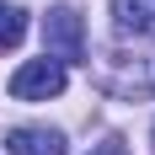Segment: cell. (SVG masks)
Here are the masks:
<instances>
[{
    "label": "cell",
    "mask_w": 155,
    "mask_h": 155,
    "mask_svg": "<svg viewBox=\"0 0 155 155\" xmlns=\"http://www.w3.org/2000/svg\"><path fill=\"white\" fill-rule=\"evenodd\" d=\"M64 80H70L64 64L43 54V59H27V64L11 75V96H16V102H48V96L64 91Z\"/></svg>",
    "instance_id": "cell-1"
},
{
    "label": "cell",
    "mask_w": 155,
    "mask_h": 155,
    "mask_svg": "<svg viewBox=\"0 0 155 155\" xmlns=\"http://www.w3.org/2000/svg\"><path fill=\"white\" fill-rule=\"evenodd\" d=\"M43 43H48V59H80L86 54V27H80V16L70 11V5H59V11H48L43 16Z\"/></svg>",
    "instance_id": "cell-2"
},
{
    "label": "cell",
    "mask_w": 155,
    "mask_h": 155,
    "mask_svg": "<svg viewBox=\"0 0 155 155\" xmlns=\"http://www.w3.org/2000/svg\"><path fill=\"white\" fill-rule=\"evenodd\" d=\"M5 150L11 155H64V134L59 128H11Z\"/></svg>",
    "instance_id": "cell-3"
},
{
    "label": "cell",
    "mask_w": 155,
    "mask_h": 155,
    "mask_svg": "<svg viewBox=\"0 0 155 155\" xmlns=\"http://www.w3.org/2000/svg\"><path fill=\"white\" fill-rule=\"evenodd\" d=\"M112 21H118V32L144 38V32H155V0H112Z\"/></svg>",
    "instance_id": "cell-4"
},
{
    "label": "cell",
    "mask_w": 155,
    "mask_h": 155,
    "mask_svg": "<svg viewBox=\"0 0 155 155\" xmlns=\"http://www.w3.org/2000/svg\"><path fill=\"white\" fill-rule=\"evenodd\" d=\"M27 38V11L21 5H0V48H16Z\"/></svg>",
    "instance_id": "cell-5"
},
{
    "label": "cell",
    "mask_w": 155,
    "mask_h": 155,
    "mask_svg": "<svg viewBox=\"0 0 155 155\" xmlns=\"http://www.w3.org/2000/svg\"><path fill=\"white\" fill-rule=\"evenodd\" d=\"M91 155H128V150H123V139H107L102 150H91Z\"/></svg>",
    "instance_id": "cell-6"
}]
</instances>
